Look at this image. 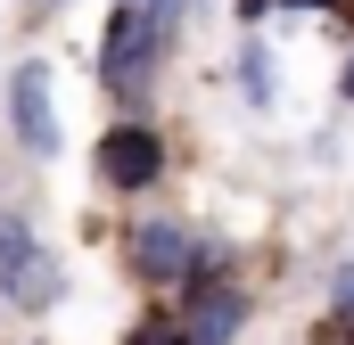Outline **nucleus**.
I'll use <instances>...</instances> for the list:
<instances>
[{"label":"nucleus","instance_id":"2","mask_svg":"<svg viewBox=\"0 0 354 345\" xmlns=\"http://www.w3.org/2000/svg\"><path fill=\"white\" fill-rule=\"evenodd\" d=\"M124 271L140 279V288H206L214 271H223V247H206L189 222L174 214H149V222H132L124 230Z\"/></svg>","mask_w":354,"mask_h":345},{"label":"nucleus","instance_id":"14","mask_svg":"<svg viewBox=\"0 0 354 345\" xmlns=\"http://www.w3.org/2000/svg\"><path fill=\"white\" fill-rule=\"evenodd\" d=\"M25 8H58V0H25Z\"/></svg>","mask_w":354,"mask_h":345},{"label":"nucleus","instance_id":"6","mask_svg":"<svg viewBox=\"0 0 354 345\" xmlns=\"http://www.w3.org/2000/svg\"><path fill=\"white\" fill-rule=\"evenodd\" d=\"M248 313H256V296L239 279H206L181 296V345H231L248 329Z\"/></svg>","mask_w":354,"mask_h":345},{"label":"nucleus","instance_id":"1","mask_svg":"<svg viewBox=\"0 0 354 345\" xmlns=\"http://www.w3.org/2000/svg\"><path fill=\"white\" fill-rule=\"evenodd\" d=\"M165 41H174L165 17H149V8H107V33H99V90L140 115L157 66H165Z\"/></svg>","mask_w":354,"mask_h":345},{"label":"nucleus","instance_id":"4","mask_svg":"<svg viewBox=\"0 0 354 345\" xmlns=\"http://www.w3.org/2000/svg\"><path fill=\"white\" fill-rule=\"evenodd\" d=\"M8 132H17V148L25 157H58L66 148V124H58V75H50V58H17L8 66Z\"/></svg>","mask_w":354,"mask_h":345},{"label":"nucleus","instance_id":"8","mask_svg":"<svg viewBox=\"0 0 354 345\" xmlns=\"http://www.w3.org/2000/svg\"><path fill=\"white\" fill-rule=\"evenodd\" d=\"M330 321H338V329H354V263H338V271H330Z\"/></svg>","mask_w":354,"mask_h":345},{"label":"nucleus","instance_id":"10","mask_svg":"<svg viewBox=\"0 0 354 345\" xmlns=\"http://www.w3.org/2000/svg\"><path fill=\"white\" fill-rule=\"evenodd\" d=\"M264 8H272V0H239V17H248V33H256V17H264Z\"/></svg>","mask_w":354,"mask_h":345},{"label":"nucleus","instance_id":"9","mask_svg":"<svg viewBox=\"0 0 354 345\" xmlns=\"http://www.w3.org/2000/svg\"><path fill=\"white\" fill-rule=\"evenodd\" d=\"M115 8H149V17H165V25H181V0H115Z\"/></svg>","mask_w":354,"mask_h":345},{"label":"nucleus","instance_id":"5","mask_svg":"<svg viewBox=\"0 0 354 345\" xmlns=\"http://www.w3.org/2000/svg\"><path fill=\"white\" fill-rule=\"evenodd\" d=\"M91 165H99V181H107V189L140 197V189H157V181H165V140H157L140 115H124V124H107V132H99Z\"/></svg>","mask_w":354,"mask_h":345},{"label":"nucleus","instance_id":"12","mask_svg":"<svg viewBox=\"0 0 354 345\" xmlns=\"http://www.w3.org/2000/svg\"><path fill=\"white\" fill-rule=\"evenodd\" d=\"M338 99H346V107H354V58H346V75H338Z\"/></svg>","mask_w":354,"mask_h":345},{"label":"nucleus","instance_id":"11","mask_svg":"<svg viewBox=\"0 0 354 345\" xmlns=\"http://www.w3.org/2000/svg\"><path fill=\"white\" fill-rule=\"evenodd\" d=\"M322 345H354V329H338V321H330V329H322Z\"/></svg>","mask_w":354,"mask_h":345},{"label":"nucleus","instance_id":"7","mask_svg":"<svg viewBox=\"0 0 354 345\" xmlns=\"http://www.w3.org/2000/svg\"><path fill=\"white\" fill-rule=\"evenodd\" d=\"M239 99H248V107H280V66H272L264 33L239 41Z\"/></svg>","mask_w":354,"mask_h":345},{"label":"nucleus","instance_id":"13","mask_svg":"<svg viewBox=\"0 0 354 345\" xmlns=\"http://www.w3.org/2000/svg\"><path fill=\"white\" fill-rule=\"evenodd\" d=\"M280 8H346V0H280Z\"/></svg>","mask_w":354,"mask_h":345},{"label":"nucleus","instance_id":"3","mask_svg":"<svg viewBox=\"0 0 354 345\" xmlns=\"http://www.w3.org/2000/svg\"><path fill=\"white\" fill-rule=\"evenodd\" d=\"M58 296H66L58 247H50L17 206H0V304H8V313H50Z\"/></svg>","mask_w":354,"mask_h":345}]
</instances>
